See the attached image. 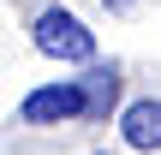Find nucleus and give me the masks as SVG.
Here are the masks:
<instances>
[{
	"mask_svg": "<svg viewBox=\"0 0 161 155\" xmlns=\"http://www.w3.org/2000/svg\"><path fill=\"white\" fill-rule=\"evenodd\" d=\"M36 48H42L48 60H72V66L96 60V36H90L66 6H48V12L36 18Z\"/></svg>",
	"mask_w": 161,
	"mask_h": 155,
	"instance_id": "1",
	"label": "nucleus"
},
{
	"mask_svg": "<svg viewBox=\"0 0 161 155\" xmlns=\"http://www.w3.org/2000/svg\"><path fill=\"white\" fill-rule=\"evenodd\" d=\"M24 125H66V119H84V90L78 78H60V84H42L24 96Z\"/></svg>",
	"mask_w": 161,
	"mask_h": 155,
	"instance_id": "2",
	"label": "nucleus"
},
{
	"mask_svg": "<svg viewBox=\"0 0 161 155\" xmlns=\"http://www.w3.org/2000/svg\"><path fill=\"white\" fill-rule=\"evenodd\" d=\"M119 131H125V143H131V149H161V102H155V96L131 102V108H125V119H119Z\"/></svg>",
	"mask_w": 161,
	"mask_h": 155,
	"instance_id": "3",
	"label": "nucleus"
},
{
	"mask_svg": "<svg viewBox=\"0 0 161 155\" xmlns=\"http://www.w3.org/2000/svg\"><path fill=\"white\" fill-rule=\"evenodd\" d=\"M78 90H84V119H108L114 102H119V72L114 66H96L90 78H78Z\"/></svg>",
	"mask_w": 161,
	"mask_h": 155,
	"instance_id": "4",
	"label": "nucleus"
},
{
	"mask_svg": "<svg viewBox=\"0 0 161 155\" xmlns=\"http://www.w3.org/2000/svg\"><path fill=\"white\" fill-rule=\"evenodd\" d=\"M102 6H131V0H102Z\"/></svg>",
	"mask_w": 161,
	"mask_h": 155,
	"instance_id": "5",
	"label": "nucleus"
}]
</instances>
